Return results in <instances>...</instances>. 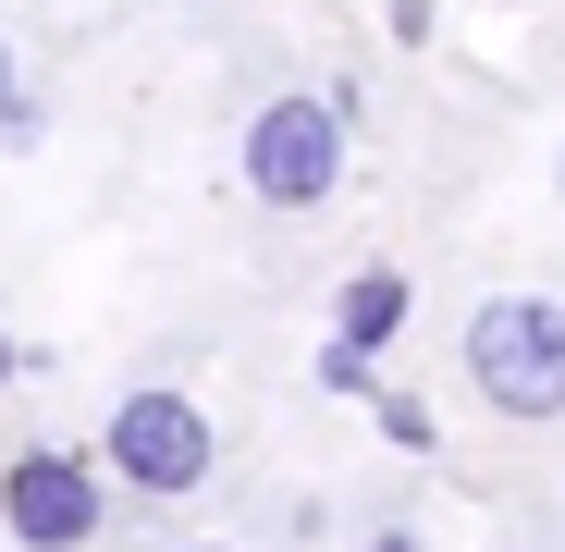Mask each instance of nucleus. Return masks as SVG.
Listing matches in <instances>:
<instances>
[{"instance_id": "f257e3e1", "label": "nucleus", "mask_w": 565, "mask_h": 552, "mask_svg": "<svg viewBox=\"0 0 565 552\" xmlns=\"http://www.w3.org/2000/svg\"><path fill=\"white\" fill-rule=\"evenodd\" d=\"M467 381L492 393V418L553 430L565 418V307L553 295H492L467 320Z\"/></svg>"}, {"instance_id": "f03ea898", "label": "nucleus", "mask_w": 565, "mask_h": 552, "mask_svg": "<svg viewBox=\"0 0 565 552\" xmlns=\"http://www.w3.org/2000/svg\"><path fill=\"white\" fill-rule=\"evenodd\" d=\"M344 123H356V86H344V99H258V123H246L258 209H320L344 184Z\"/></svg>"}, {"instance_id": "7ed1b4c3", "label": "nucleus", "mask_w": 565, "mask_h": 552, "mask_svg": "<svg viewBox=\"0 0 565 552\" xmlns=\"http://www.w3.org/2000/svg\"><path fill=\"white\" fill-rule=\"evenodd\" d=\"M0 528H13V552H86L111 528V467L99 454H62V442L13 454L0 467Z\"/></svg>"}, {"instance_id": "20e7f679", "label": "nucleus", "mask_w": 565, "mask_h": 552, "mask_svg": "<svg viewBox=\"0 0 565 552\" xmlns=\"http://www.w3.org/2000/svg\"><path fill=\"white\" fill-rule=\"evenodd\" d=\"M99 467H111L124 491L172 504V491H198V479H210V418L184 405L172 381H136V393L111 405V430H99Z\"/></svg>"}, {"instance_id": "39448f33", "label": "nucleus", "mask_w": 565, "mask_h": 552, "mask_svg": "<svg viewBox=\"0 0 565 552\" xmlns=\"http://www.w3.org/2000/svg\"><path fill=\"white\" fill-rule=\"evenodd\" d=\"M394 332H406V270H394V258H369L356 283L332 295V344H356V356H382Z\"/></svg>"}, {"instance_id": "423d86ee", "label": "nucleus", "mask_w": 565, "mask_h": 552, "mask_svg": "<svg viewBox=\"0 0 565 552\" xmlns=\"http://www.w3.org/2000/svg\"><path fill=\"white\" fill-rule=\"evenodd\" d=\"M369 368H382V356H356V344H320V381H332V393H369Z\"/></svg>"}, {"instance_id": "0eeeda50", "label": "nucleus", "mask_w": 565, "mask_h": 552, "mask_svg": "<svg viewBox=\"0 0 565 552\" xmlns=\"http://www.w3.org/2000/svg\"><path fill=\"white\" fill-rule=\"evenodd\" d=\"M356 552H418V540H406V528H369V540H356Z\"/></svg>"}, {"instance_id": "6e6552de", "label": "nucleus", "mask_w": 565, "mask_h": 552, "mask_svg": "<svg viewBox=\"0 0 565 552\" xmlns=\"http://www.w3.org/2000/svg\"><path fill=\"white\" fill-rule=\"evenodd\" d=\"M0 111H13V50H0Z\"/></svg>"}, {"instance_id": "1a4fd4ad", "label": "nucleus", "mask_w": 565, "mask_h": 552, "mask_svg": "<svg viewBox=\"0 0 565 552\" xmlns=\"http://www.w3.org/2000/svg\"><path fill=\"white\" fill-rule=\"evenodd\" d=\"M0 381H13V332H0Z\"/></svg>"}, {"instance_id": "9d476101", "label": "nucleus", "mask_w": 565, "mask_h": 552, "mask_svg": "<svg viewBox=\"0 0 565 552\" xmlns=\"http://www.w3.org/2000/svg\"><path fill=\"white\" fill-rule=\"evenodd\" d=\"M198 552H222V540H198Z\"/></svg>"}, {"instance_id": "9b49d317", "label": "nucleus", "mask_w": 565, "mask_h": 552, "mask_svg": "<svg viewBox=\"0 0 565 552\" xmlns=\"http://www.w3.org/2000/svg\"><path fill=\"white\" fill-rule=\"evenodd\" d=\"M553 184H565V160H553Z\"/></svg>"}]
</instances>
